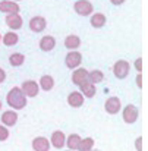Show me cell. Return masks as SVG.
Masks as SVG:
<instances>
[{
  "label": "cell",
  "mask_w": 148,
  "mask_h": 151,
  "mask_svg": "<svg viewBox=\"0 0 148 151\" xmlns=\"http://www.w3.org/2000/svg\"><path fill=\"white\" fill-rule=\"evenodd\" d=\"M6 103L15 111L16 110H22L27 106V97L24 96V93H22V90L19 87H13L6 96Z\"/></svg>",
  "instance_id": "6da1fadb"
},
{
  "label": "cell",
  "mask_w": 148,
  "mask_h": 151,
  "mask_svg": "<svg viewBox=\"0 0 148 151\" xmlns=\"http://www.w3.org/2000/svg\"><path fill=\"white\" fill-rule=\"evenodd\" d=\"M138 116H139V110L135 104H128L123 110H122V117H123V122L125 123H135L138 120Z\"/></svg>",
  "instance_id": "7a4b0ae2"
},
{
  "label": "cell",
  "mask_w": 148,
  "mask_h": 151,
  "mask_svg": "<svg viewBox=\"0 0 148 151\" xmlns=\"http://www.w3.org/2000/svg\"><path fill=\"white\" fill-rule=\"evenodd\" d=\"M129 70H131V65L126 60H117L113 65V73L117 79H125L129 75Z\"/></svg>",
  "instance_id": "3957f363"
},
{
  "label": "cell",
  "mask_w": 148,
  "mask_h": 151,
  "mask_svg": "<svg viewBox=\"0 0 148 151\" xmlns=\"http://www.w3.org/2000/svg\"><path fill=\"white\" fill-rule=\"evenodd\" d=\"M24 93V96L28 99V97H37L38 96V91H40V87H38V82L32 81V79H28V81H24L22 87H19Z\"/></svg>",
  "instance_id": "277c9868"
},
{
  "label": "cell",
  "mask_w": 148,
  "mask_h": 151,
  "mask_svg": "<svg viewBox=\"0 0 148 151\" xmlns=\"http://www.w3.org/2000/svg\"><path fill=\"white\" fill-rule=\"evenodd\" d=\"M73 9L81 16H88L93 13V4L90 0H76L73 4Z\"/></svg>",
  "instance_id": "5b68a950"
},
{
  "label": "cell",
  "mask_w": 148,
  "mask_h": 151,
  "mask_svg": "<svg viewBox=\"0 0 148 151\" xmlns=\"http://www.w3.org/2000/svg\"><path fill=\"white\" fill-rule=\"evenodd\" d=\"M104 109L108 114H117L122 109V101L119 97H108L104 103Z\"/></svg>",
  "instance_id": "8992f818"
},
{
  "label": "cell",
  "mask_w": 148,
  "mask_h": 151,
  "mask_svg": "<svg viewBox=\"0 0 148 151\" xmlns=\"http://www.w3.org/2000/svg\"><path fill=\"white\" fill-rule=\"evenodd\" d=\"M81 62H82V54L79 51H69L65 57V63L69 69H76L81 65Z\"/></svg>",
  "instance_id": "52a82bcc"
},
{
  "label": "cell",
  "mask_w": 148,
  "mask_h": 151,
  "mask_svg": "<svg viewBox=\"0 0 148 151\" xmlns=\"http://www.w3.org/2000/svg\"><path fill=\"white\" fill-rule=\"evenodd\" d=\"M4 22H6V25H7L12 31H16V29L22 28V24H24L22 16H21L19 13H9V15H6Z\"/></svg>",
  "instance_id": "ba28073f"
},
{
  "label": "cell",
  "mask_w": 148,
  "mask_h": 151,
  "mask_svg": "<svg viewBox=\"0 0 148 151\" xmlns=\"http://www.w3.org/2000/svg\"><path fill=\"white\" fill-rule=\"evenodd\" d=\"M47 27V21L44 16H34L29 19V28L32 32H43Z\"/></svg>",
  "instance_id": "9c48e42d"
},
{
  "label": "cell",
  "mask_w": 148,
  "mask_h": 151,
  "mask_svg": "<svg viewBox=\"0 0 148 151\" xmlns=\"http://www.w3.org/2000/svg\"><path fill=\"white\" fill-rule=\"evenodd\" d=\"M49 141H50V145H53L54 148L60 150V148H63L65 144H66V135H65L62 131H54V132L51 134V138H50Z\"/></svg>",
  "instance_id": "30bf717a"
},
{
  "label": "cell",
  "mask_w": 148,
  "mask_h": 151,
  "mask_svg": "<svg viewBox=\"0 0 148 151\" xmlns=\"http://www.w3.org/2000/svg\"><path fill=\"white\" fill-rule=\"evenodd\" d=\"M87 81H88V70L84 68H76L72 73V82L79 87L81 84H84Z\"/></svg>",
  "instance_id": "8fae6325"
},
{
  "label": "cell",
  "mask_w": 148,
  "mask_h": 151,
  "mask_svg": "<svg viewBox=\"0 0 148 151\" xmlns=\"http://www.w3.org/2000/svg\"><path fill=\"white\" fill-rule=\"evenodd\" d=\"M21 10V6L12 0H1L0 1V12L3 13H19Z\"/></svg>",
  "instance_id": "7c38bea8"
},
{
  "label": "cell",
  "mask_w": 148,
  "mask_h": 151,
  "mask_svg": "<svg viewBox=\"0 0 148 151\" xmlns=\"http://www.w3.org/2000/svg\"><path fill=\"white\" fill-rule=\"evenodd\" d=\"M18 122V113L15 110H6L1 114V123L3 126H15Z\"/></svg>",
  "instance_id": "4fadbf2b"
},
{
  "label": "cell",
  "mask_w": 148,
  "mask_h": 151,
  "mask_svg": "<svg viewBox=\"0 0 148 151\" xmlns=\"http://www.w3.org/2000/svg\"><path fill=\"white\" fill-rule=\"evenodd\" d=\"M50 141L46 137H37L32 139V150L34 151H49L50 150Z\"/></svg>",
  "instance_id": "5bb4252c"
},
{
  "label": "cell",
  "mask_w": 148,
  "mask_h": 151,
  "mask_svg": "<svg viewBox=\"0 0 148 151\" xmlns=\"http://www.w3.org/2000/svg\"><path fill=\"white\" fill-rule=\"evenodd\" d=\"M84 101H85V97H84L79 91H72V93L68 96V104H69L70 107L78 109V107H81V106L84 104Z\"/></svg>",
  "instance_id": "9a60e30c"
},
{
  "label": "cell",
  "mask_w": 148,
  "mask_h": 151,
  "mask_svg": "<svg viewBox=\"0 0 148 151\" xmlns=\"http://www.w3.org/2000/svg\"><path fill=\"white\" fill-rule=\"evenodd\" d=\"M79 88H81V91H79V93H81L84 97H87V99H93V97L96 96V93H97L96 85H94V84H91L90 81H87V82L81 84V85H79Z\"/></svg>",
  "instance_id": "2e32d148"
},
{
  "label": "cell",
  "mask_w": 148,
  "mask_h": 151,
  "mask_svg": "<svg viewBox=\"0 0 148 151\" xmlns=\"http://www.w3.org/2000/svg\"><path fill=\"white\" fill-rule=\"evenodd\" d=\"M18 41H19V35H18L16 32H13V31H9V32H6L4 35H1V43H3L4 46H7V47L16 46Z\"/></svg>",
  "instance_id": "e0dca14e"
},
{
  "label": "cell",
  "mask_w": 148,
  "mask_h": 151,
  "mask_svg": "<svg viewBox=\"0 0 148 151\" xmlns=\"http://www.w3.org/2000/svg\"><path fill=\"white\" fill-rule=\"evenodd\" d=\"M81 137L78 135V134H70L68 138H66V144L65 145H68V148L69 151H78V147H79V144H81Z\"/></svg>",
  "instance_id": "ac0fdd59"
},
{
  "label": "cell",
  "mask_w": 148,
  "mask_h": 151,
  "mask_svg": "<svg viewBox=\"0 0 148 151\" xmlns=\"http://www.w3.org/2000/svg\"><path fill=\"white\" fill-rule=\"evenodd\" d=\"M54 46H56V40L51 35H44L40 40V49L43 51H51L54 49Z\"/></svg>",
  "instance_id": "d6986e66"
},
{
  "label": "cell",
  "mask_w": 148,
  "mask_h": 151,
  "mask_svg": "<svg viewBox=\"0 0 148 151\" xmlns=\"http://www.w3.org/2000/svg\"><path fill=\"white\" fill-rule=\"evenodd\" d=\"M79 46H81V38H79L78 35L72 34V35H68V37L65 38V47H66V49L73 51L75 49H78Z\"/></svg>",
  "instance_id": "ffe728a7"
},
{
  "label": "cell",
  "mask_w": 148,
  "mask_h": 151,
  "mask_svg": "<svg viewBox=\"0 0 148 151\" xmlns=\"http://www.w3.org/2000/svg\"><path fill=\"white\" fill-rule=\"evenodd\" d=\"M91 25L94 27V28H103L104 25H106V22H107V18H106V15L104 13H101V12H97V13H94V15H91Z\"/></svg>",
  "instance_id": "44dd1931"
},
{
  "label": "cell",
  "mask_w": 148,
  "mask_h": 151,
  "mask_svg": "<svg viewBox=\"0 0 148 151\" xmlns=\"http://www.w3.org/2000/svg\"><path fill=\"white\" fill-rule=\"evenodd\" d=\"M38 87H40L41 90H44V91H51L53 87H54V79H53V76H50V75L41 76V78H40V82H38Z\"/></svg>",
  "instance_id": "7402d4cb"
},
{
  "label": "cell",
  "mask_w": 148,
  "mask_h": 151,
  "mask_svg": "<svg viewBox=\"0 0 148 151\" xmlns=\"http://www.w3.org/2000/svg\"><path fill=\"white\" fill-rule=\"evenodd\" d=\"M104 79V73L100 70V69H94V70H91V72H88V81L91 82V84H98Z\"/></svg>",
  "instance_id": "603a6c76"
},
{
  "label": "cell",
  "mask_w": 148,
  "mask_h": 151,
  "mask_svg": "<svg viewBox=\"0 0 148 151\" xmlns=\"http://www.w3.org/2000/svg\"><path fill=\"white\" fill-rule=\"evenodd\" d=\"M24 62H25V56L22 53H13V54L9 56V63L12 66H15V68L24 65Z\"/></svg>",
  "instance_id": "cb8c5ba5"
},
{
  "label": "cell",
  "mask_w": 148,
  "mask_h": 151,
  "mask_svg": "<svg viewBox=\"0 0 148 151\" xmlns=\"http://www.w3.org/2000/svg\"><path fill=\"white\" fill-rule=\"evenodd\" d=\"M94 148V139L91 137H87L84 139H81V144L78 147V151H91Z\"/></svg>",
  "instance_id": "d4e9b609"
},
{
  "label": "cell",
  "mask_w": 148,
  "mask_h": 151,
  "mask_svg": "<svg viewBox=\"0 0 148 151\" xmlns=\"http://www.w3.org/2000/svg\"><path fill=\"white\" fill-rule=\"evenodd\" d=\"M9 138V129L3 125H0V141H6Z\"/></svg>",
  "instance_id": "484cf974"
},
{
  "label": "cell",
  "mask_w": 148,
  "mask_h": 151,
  "mask_svg": "<svg viewBox=\"0 0 148 151\" xmlns=\"http://www.w3.org/2000/svg\"><path fill=\"white\" fill-rule=\"evenodd\" d=\"M135 148H137V151H142V138L141 137H138L135 139Z\"/></svg>",
  "instance_id": "4316f807"
},
{
  "label": "cell",
  "mask_w": 148,
  "mask_h": 151,
  "mask_svg": "<svg viewBox=\"0 0 148 151\" xmlns=\"http://www.w3.org/2000/svg\"><path fill=\"white\" fill-rule=\"evenodd\" d=\"M135 68H137L138 73H141V70H142V59H141V57H138V59L135 60Z\"/></svg>",
  "instance_id": "83f0119b"
},
{
  "label": "cell",
  "mask_w": 148,
  "mask_h": 151,
  "mask_svg": "<svg viewBox=\"0 0 148 151\" xmlns=\"http://www.w3.org/2000/svg\"><path fill=\"white\" fill-rule=\"evenodd\" d=\"M137 85H138V88H142V76H141V73L137 75Z\"/></svg>",
  "instance_id": "f1b7e54d"
},
{
  "label": "cell",
  "mask_w": 148,
  "mask_h": 151,
  "mask_svg": "<svg viewBox=\"0 0 148 151\" xmlns=\"http://www.w3.org/2000/svg\"><path fill=\"white\" fill-rule=\"evenodd\" d=\"M4 79H6V72H4V69L0 68V84L4 82Z\"/></svg>",
  "instance_id": "f546056e"
},
{
  "label": "cell",
  "mask_w": 148,
  "mask_h": 151,
  "mask_svg": "<svg viewBox=\"0 0 148 151\" xmlns=\"http://www.w3.org/2000/svg\"><path fill=\"white\" fill-rule=\"evenodd\" d=\"M113 4H116V6H120V4H123L125 3V0H110Z\"/></svg>",
  "instance_id": "4dcf8cb0"
},
{
  "label": "cell",
  "mask_w": 148,
  "mask_h": 151,
  "mask_svg": "<svg viewBox=\"0 0 148 151\" xmlns=\"http://www.w3.org/2000/svg\"><path fill=\"white\" fill-rule=\"evenodd\" d=\"M1 106H3V104H1V101H0V110H1Z\"/></svg>",
  "instance_id": "1f68e13d"
},
{
  "label": "cell",
  "mask_w": 148,
  "mask_h": 151,
  "mask_svg": "<svg viewBox=\"0 0 148 151\" xmlns=\"http://www.w3.org/2000/svg\"><path fill=\"white\" fill-rule=\"evenodd\" d=\"M0 41H1V34H0Z\"/></svg>",
  "instance_id": "d6a6232c"
},
{
  "label": "cell",
  "mask_w": 148,
  "mask_h": 151,
  "mask_svg": "<svg viewBox=\"0 0 148 151\" xmlns=\"http://www.w3.org/2000/svg\"><path fill=\"white\" fill-rule=\"evenodd\" d=\"M91 151H100V150H91Z\"/></svg>",
  "instance_id": "836d02e7"
},
{
  "label": "cell",
  "mask_w": 148,
  "mask_h": 151,
  "mask_svg": "<svg viewBox=\"0 0 148 151\" xmlns=\"http://www.w3.org/2000/svg\"><path fill=\"white\" fill-rule=\"evenodd\" d=\"M13 1H19V0H13Z\"/></svg>",
  "instance_id": "e575fe53"
},
{
  "label": "cell",
  "mask_w": 148,
  "mask_h": 151,
  "mask_svg": "<svg viewBox=\"0 0 148 151\" xmlns=\"http://www.w3.org/2000/svg\"><path fill=\"white\" fill-rule=\"evenodd\" d=\"M68 151H69V150H68Z\"/></svg>",
  "instance_id": "d590c367"
}]
</instances>
